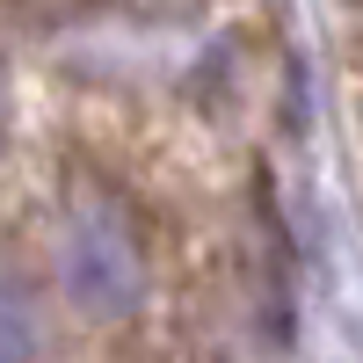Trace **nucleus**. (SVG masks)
Here are the masks:
<instances>
[{
    "instance_id": "f03ea898",
    "label": "nucleus",
    "mask_w": 363,
    "mask_h": 363,
    "mask_svg": "<svg viewBox=\"0 0 363 363\" xmlns=\"http://www.w3.org/2000/svg\"><path fill=\"white\" fill-rule=\"evenodd\" d=\"M44 342V327H37V306L15 291V284H0V363H29Z\"/></svg>"
},
{
    "instance_id": "f257e3e1",
    "label": "nucleus",
    "mask_w": 363,
    "mask_h": 363,
    "mask_svg": "<svg viewBox=\"0 0 363 363\" xmlns=\"http://www.w3.org/2000/svg\"><path fill=\"white\" fill-rule=\"evenodd\" d=\"M138 247L124 233H116L109 218H80L73 240H66V284L87 313H124L131 298H138Z\"/></svg>"
},
{
    "instance_id": "7ed1b4c3",
    "label": "nucleus",
    "mask_w": 363,
    "mask_h": 363,
    "mask_svg": "<svg viewBox=\"0 0 363 363\" xmlns=\"http://www.w3.org/2000/svg\"><path fill=\"white\" fill-rule=\"evenodd\" d=\"M0 124H8V80H0Z\"/></svg>"
}]
</instances>
